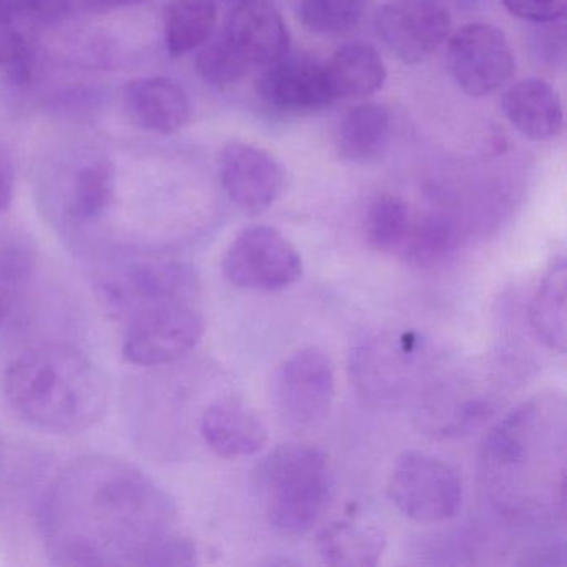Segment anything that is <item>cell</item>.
I'll return each mask as SVG.
<instances>
[{
    "mask_svg": "<svg viewBox=\"0 0 567 567\" xmlns=\"http://www.w3.org/2000/svg\"><path fill=\"white\" fill-rule=\"evenodd\" d=\"M217 24L215 0H174L165 12V44L175 58L200 49Z\"/></svg>",
    "mask_w": 567,
    "mask_h": 567,
    "instance_id": "cell-21",
    "label": "cell"
},
{
    "mask_svg": "<svg viewBox=\"0 0 567 567\" xmlns=\"http://www.w3.org/2000/svg\"><path fill=\"white\" fill-rule=\"evenodd\" d=\"M195 68L198 75L214 87L225 89L237 84L250 72V64L235 51L224 34L208 39L198 49Z\"/></svg>",
    "mask_w": 567,
    "mask_h": 567,
    "instance_id": "cell-26",
    "label": "cell"
},
{
    "mask_svg": "<svg viewBox=\"0 0 567 567\" xmlns=\"http://www.w3.org/2000/svg\"><path fill=\"white\" fill-rule=\"evenodd\" d=\"M388 496L408 519L437 524L456 516L463 503V483L456 470L440 457L406 451L391 471Z\"/></svg>",
    "mask_w": 567,
    "mask_h": 567,
    "instance_id": "cell-4",
    "label": "cell"
},
{
    "mask_svg": "<svg viewBox=\"0 0 567 567\" xmlns=\"http://www.w3.org/2000/svg\"><path fill=\"white\" fill-rule=\"evenodd\" d=\"M174 503L147 474L124 461L82 457L52 483L42 530L59 566H145L174 533Z\"/></svg>",
    "mask_w": 567,
    "mask_h": 567,
    "instance_id": "cell-1",
    "label": "cell"
},
{
    "mask_svg": "<svg viewBox=\"0 0 567 567\" xmlns=\"http://www.w3.org/2000/svg\"><path fill=\"white\" fill-rule=\"evenodd\" d=\"M9 406L35 430L75 434L94 426L107 408L99 368L65 344L32 348L16 358L2 380Z\"/></svg>",
    "mask_w": 567,
    "mask_h": 567,
    "instance_id": "cell-2",
    "label": "cell"
},
{
    "mask_svg": "<svg viewBox=\"0 0 567 567\" xmlns=\"http://www.w3.org/2000/svg\"><path fill=\"white\" fill-rule=\"evenodd\" d=\"M390 137V111L377 102H363L341 118L334 142L341 158L353 164H367L383 154Z\"/></svg>",
    "mask_w": 567,
    "mask_h": 567,
    "instance_id": "cell-19",
    "label": "cell"
},
{
    "mask_svg": "<svg viewBox=\"0 0 567 567\" xmlns=\"http://www.w3.org/2000/svg\"><path fill=\"white\" fill-rule=\"evenodd\" d=\"M334 367L317 347L301 348L285 358L270 381L275 414L291 430H307L324 420L334 400Z\"/></svg>",
    "mask_w": 567,
    "mask_h": 567,
    "instance_id": "cell-5",
    "label": "cell"
},
{
    "mask_svg": "<svg viewBox=\"0 0 567 567\" xmlns=\"http://www.w3.org/2000/svg\"><path fill=\"white\" fill-rule=\"evenodd\" d=\"M416 215L410 205L393 194H380L368 204L363 230L367 244L383 254H400L406 244Z\"/></svg>",
    "mask_w": 567,
    "mask_h": 567,
    "instance_id": "cell-22",
    "label": "cell"
},
{
    "mask_svg": "<svg viewBox=\"0 0 567 567\" xmlns=\"http://www.w3.org/2000/svg\"><path fill=\"white\" fill-rule=\"evenodd\" d=\"M204 337V320L188 300L162 301L128 317L124 357L137 367L174 363Z\"/></svg>",
    "mask_w": 567,
    "mask_h": 567,
    "instance_id": "cell-6",
    "label": "cell"
},
{
    "mask_svg": "<svg viewBox=\"0 0 567 567\" xmlns=\"http://www.w3.org/2000/svg\"><path fill=\"white\" fill-rule=\"evenodd\" d=\"M291 2H293V8H297V6L301 4V2H303V0H291Z\"/></svg>",
    "mask_w": 567,
    "mask_h": 567,
    "instance_id": "cell-35",
    "label": "cell"
},
{
    "mask_svg": "<svg viewBox=\"0 0 567 567\" xmlns=\"http://www.w3.org/2000/svg\"><path fill=\"white\" fill-rule=\"evenodd\" d=\"M261 69L257 92L274 111L293 115L315 114L337 101L327 68L308 55L287 52Z\"/></svg>",
    "mask_w": 567,
    "mask_h": 567,
    "instance_id": "cell-11",
    "label": "cell"
},
{
    "mask_svg": "<svg viewBox=\"0 0 567 567\" xmlns=\"http://www.w3.org/2000/svg\"><path fill=\"white\" fill-rule=\"evenodd\" d=\"M115 192L114 165L109 161H95L75 175L72 188L71 214L75 220L91 221L101 217Z\"/></svg>",
    "mask_w": 567,
    "mask_h": 567,
    "instance_id": "cell-24",
    "label": "cell"
},
{
    "mask_svg": "<svg viewBox=\"0 0 567 567\" xmlns=\"http://www.w3.org/2000/svg\"><path fill=\"white\" fill-rule=\"evenodd\" d=\"M337 99H367L383 89L388 72L380 52L364 42L340 45L324 64Z\"/></svg>",
    "mask_w": 567,
    "mask_h": 567,
    "instance_id": "cell-18",
    "label": "cell"
},
{
    "mask_svg": "<svg viewBox=\"0 0 567 567\" xmlns=\"http://www.w3.org/2000/svg\"><path fill=\"white\" fill-rule=\"evenodd\" d=\"M101 290L114 310L132 315L162 301L187 300L194 275L181 261L147 258L105 278Z\"/></svg>",
    "mask_w": 567,
    "mask_h": 567,
    "instance_id": "cell-12",
    "label": "cell"
},
{
    "mask_svg": "<svg viewBox=\"0 0 567 567\" xmlns=\"http://www.w3.org/2000/svg\"><path fill=\"white\" fill-rule=\"evenodd\" d=\"M200 433L208 450L224 460L255 456L268 443L264 420L235 396L220 398L205 408Z\"/></svg>",
    "mask_w": 567,
    "mask_h": 567,
    "instance_id": "cell-14",
    "label": "cell"
},
{
    "mask_svg": "<svg viewBox=\"0 0 567 567\" xmlns=\"http://www.w3.org/2000/svg\"><path fill=\"white\" fill-rule=\"evenodd\" d=\"M81 4L97 11H114V9L132 8L141 4L142 0H79Z\"/></svg>",
    "mask_w": 567,
    "mask_h": 567,
    "instance_id": "cell-34",
    "label": "cell"
},
{
    "mask_svg": "<svg viewBox=\"0 0 567 567\" xmlns=\"http://www.w3.org/2000/svg\"><path fill=\"white\" fill-rule=\"evenodd\" d=\"M221 187L247 214L267 212L287 187V171L270 152L248 142H228L218 158Z\"/></svg>",
    "mask_w": 567,
    "mask_h": 567,
    "instance_id": "cell-10",
    "label": "cell"
},
{
    "mask_svg": "<svg viewBox=\"0 0 567 567\" xmlns=\"http://www.w3.org/2000/svg\"><path fill=\"white\" fill-rule=\"evenodd\" d=\"M503 112L529 141H553L563 132V102L556 89L540 79H524L511 85L503 95Z\"/></svg>",
    "mask_w": 567,
    "mask_h": 567,
    "instance_id": "cell-16",
    "label": "cell"
},
{
    "mask_svg": "<svg viewBox=\"0 0 567 567\" xmlns=\"http://www.w3.org/2000/svg\"><path fill=\"white\" fill-rule=\"evenodd\" d=\"M230 2H234L235 6L238 4V2H247V0H230Z\"/></svg>",
    "mask_w": 567,
    "mask_h": 567,
    "instance_id": "cell-36",
    "label": "cell"
},
{
    "mask_svg": "<svg viewBox=\"0 0 567 567\" xmlns=\"http://www.w3.org/2000/svg\"><path fill=\"white\" fill-rule=\"evenodd\" d=\"M31 0H0V22L28 18Z\"/></svg>",
    "mask_w": 567,
    "mask_h": 567,
    "instance_id": "cell-33",
    "label": "cell"
},
{
    "mask_svg": "<svg viewBox=\"0 0 567 567\" xmlns=\"http://www.w3.org/2000/svg\"><path fill=\"white\" fill-rule=\"evenodd\" d=\"M198 563L197 546L188 537L178 533L168 534L155 544L148 554L145 566L175 567L195 566Z\"/></svg>",
    "mask_w": 567,
    "mask_h": 567,
    "instance_id": "cell-29",
    "label": "cell"
},
{
    "mask_svg": "<svg viewBox=\"0 0 567 567\" xmlns=\"http://www.w3.org/2000/svg\"><path fill=\"white\" fill-rule=\"evenodd\" d=\"M566 258H554L540 278L529 307V321L537 340L557 353L566 351Z\"/></svg>",
    "mask_w": 567,
    "mask_h": 567,
    "instance_id": "cell-20",
    "label": "cell"
},
{
    "mask_svg": "<svg viewBox=\"0 0 567 567\" xmlns=\"http://www.w3.org/2000/svg\"><path fill=\"white\" fill-rule=\"evenodd\" d=\"M370 0H303L295 8L301 24L320 35H340L360 24Z\"/></svg>",
    "mask_w": 567,
    "mask_h": 567,
    "instance_id": "cell-25",
    "label": "cell"
},
{
    "mask_svg": "<svg viewBox=\"0 0 567 567\" xmlns=\"http://www.w3.org/2000/svg\"><path fill=\"white\" fill-rule=\"evenodd\" d=\"M513 18L534 24H556L566 16L567 0H501Z\"/></svg>",
    "mask_w": 567,
    "mask_h": 567,
    "instance_id": "cell-30",
    "label": "cell"
},
{
    "mask_svg": "<svg viewBox=\"0 0 567 567\" xmlns=\"http://www.w3.org/2000/svg\"><path fill=\"white\" fill-rule=\"evenodd\" d=\"M224 274L244 290L280 291L300 280L303 261L281 231L255 225L231 241L224 257Z\"/></svg>",
    "mask_w": 567,
    "mask_h": 567,
    "instance_id": "cell-7",
    "label": "cell"
},
{
    "mask_svg": "<svg viewBox=\"0 0 567 567\" xmlns=\"http://www.w3.org/2000/svg\"><path fill=\"white\" fill-rule=\"evenodd\" d=\"M451 16L441 0H388L378 11L377 32L404 64H420L451 34Z\"/></svg>",
    "mask_w": 567,
    "mask_h": 567,
    "instance_id": "cell-9",
    "label": "cell"
},
{
    "mask_svg": "<svg viewBox=\"0 0 567 567\" xmlns=\"http://www.w3.org/2000/svg\"><path fill=\"white\" fill-rule=\"evenodd\" d=\"M124 107L132 124L152 134H175L190 118L187 94L177 82L167 78L131 82L124 92Z\"/></svg>",
    "mask_w": 567,
    "mask_h": 567,
    "instance_id": "cell-15",
    "label": "cell"
},
{
    "mask_svg": "<svg viewBox=\"0 0 567 567\" xmlns=\"http://www.w3.org/2000/svg\"><path fill=\"white\" fill-rule=\"evenodd\" d=\"M221 34L250 68H265L290 52V32L268 0L235 4Z\"/></svg>",
    "mask_w": 567,
    "mask_h": 567,
    "instance_id": "cell-13",
    "label": "cell"
},
{
    "mask_svg": "<svg viewBox=\"0 0 567 567\" xmlns=\"http://www.w3.org/2000/svg\"><path fill=\"white\" fill-rule=\"evenodd\" d=\"M317 547L330 566H377L386 549V534L373 520L347 517L333 520L318 533Z\"/></svg>",
    "mask_w": 567,
    "mask_h": 567,
    "instance_id": "cell-17",
    "label": "cell"
},
{
    "mask_svg": "<svg viewBox=\"0 0 567 567\" xmlns=\"http://www.w3.org/2000/svg\"><path fill=\"white\" fill-rule=\"evenodd\" d=\"M0 71L16 85L31 81L28 41L14 22H0Z\"/></svg>",
    "mask_w": 567,
    "mask_h": 567,
    "instance_id": "cell-28",
    "label": "cell"
},
{
    "mask_svg": "<svg viewBox=\"0 0 567 567\" xmlns=\"http://www.w3.org/2000/svg\"><path fill=\"white\" fill-rule=\"evenodd\" d=\"M14 198V168L4 152H0V214L8 212Z\"/></svg>",
    "mask_w": 567,
    "mask_h": 567,
    "instance_id": "cell-31",
    "label": "cell"
},
{
    "mask_svg": "<svg viewBox=\"0 0 567 567\" xmlns=\"http://www.w3.org/2000/svg\"><path fill=\"white\" fill-rule=\"evenodd\" d=\"M32 258L24 248L0 247V323L8 318L31 277Z\"/></svg>",
    "mask_w": 567,
    "mask_h": 567,
    "instance_id": "cell-27",
    "label": "cell"
},
{
    "mask_svg": "<svg viewBox=\"0 0 567 567\" xmlns=\"http://www.w3.org/2000/svg\"><path fill=\"white\" fill-rule=\"evenodd\" d=\"M71 0H31L28 18L38 21H54L69 11Z\"/></svg>",
    "mask_w": 567,
    "mask_h": 567,
    "instance_id": "cell-32",
    "label": "cell"
},
{
    "mask_svg": "<svg viewBox=\"0 0 567 567\" xmlns=\"http://www.w3.org/2000/svg\"><path fill=\"white\" fill-rule=\"evenodd\" d=\"M268 524L284 536L313 529L330 507L334 481L321 447L288 443L271 451L257 471Z\"/></svg>",
    "mask_w": 567,
    "mask_h": 567,
    "instance_id": "cell-3",
    "label": "cell"
},
{
    "mask_svg": "<svg viewBox=\"0 0 567 567\" xmlns=\"http://www.w3.org/2000/svg\"><path fill=\"white\" fill-rule=\"evenodd\" d=\"M457 234L453 221L441 215L414 217L413 227L400 255L411 265L431 268L456 250Z\"/></svg>",
    "mask_w": 567,
    "mask_h": 567,
    "instance_id": "cell-23",
    "label": "cell"
},
{
    "mask_svg": "<svg viewBox=\"0 0 567 567\" xmlns=\"http://www.w3.org/2000/svg\"><path fill=\"white\" fill-rule=\"evenodd\" d=\"M447 65L457 87L471 97L494 94L516 72V59L506 35L483 22L464 25L450 39Z\"/></svg>",
    "mask_w": 567,
    "mask_h": 567,
    "instance_id": "cell-8",
    "label": "cell"
}]
</instances>
